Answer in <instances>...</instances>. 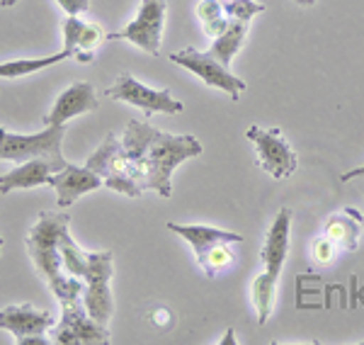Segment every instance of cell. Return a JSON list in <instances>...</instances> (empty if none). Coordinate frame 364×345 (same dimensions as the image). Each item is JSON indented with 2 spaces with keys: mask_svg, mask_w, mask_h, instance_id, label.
Wrapping results in <instances>:
<instances>
[{
  "mask_svg": "<svg viewBox=\"0 0 364 345\" xmlns=\"http://www.w3.org/2000/svg\"><path fill=\"white\" fill-rule=\"evenodd\" d=\"M245 139H250L257 151V163L269 178L284 180L294 175L299 159L296 151L291 149L287 139H282L279 129H262V127L252 124L245 132Z\"/></svg>",
  "mask_w": 364,
  "mask_h": 345,
  "instance_id": "52a82bcc",
  "label": "cell"
},
{
  "mask_svg": "<svg viewBox=\"0 0 364 345\" xmlns=\"http://www.w3.org/2000/svg\"><path fill=\"white\" fill-rule=\"evenodd\" d=\"M170 61L178 63V66L187 68L190 73H195L204 85L216 87V90H224L228 92L233 102L240 97V92L248 90V83L240 80L238 75H233L228 71V66L214 58L209 51H197V49H182L170 54Z\"/></svg>",
  "mask_w": 364,
  "mask_h": 345,
  "instance_id": "8992f818",
  "label": "cell"
},
{
  "mask_svg": "<svg viewBox=\"0 0 364 345\" xmlns=\"http://www.w3.org/2000/svg\"><path fill=\"white\" fill-rule=\"evenodd\" d=\"M61 260H63V270L73 277H85V270H87V250L80 248L78 243L70 238V233L61 238Z\"/></svg>",
  "mask_w": 364,
  "mask_h": 345,
  "instance_id": "7402d4cb",
  "label": "cell"
},
{
  "mask_svg": "<svg viewBox=\"0 0 364 345\" xmlns=\"http://www.w3.org/2000/svg\"><path fill=\"white\" fill-rule=\"evenodd\" d=\"M17 0H0V8H13Z\"/></svg>",
  "mask_w": 364,
  "mask_h": 345,
  "instance_id": "836d02e7",
  "label": "cell"
},
{
  "mask_svg": "<svg viewBox=\"0 0 364 345\" xmlns=\"http://www.w3.org/2000/svg\"><path fill=\"white\" fill-rule=\"evenodd\" d=\"M202 154V144L195 137H187V134H166L156 132V137L151 139L149 149L144 151L136 163V180L144 190H154L161 197L173 195V178L175 168L182 166L185 161L197 159Z\"/></svg>",
  "mask_w": 364,
  "mask_h": 345,
  "instance_id": "7a4b0ae2",
  "label": "cell"
},
{
  "mask_svg": "<svg viewBox=\"0 0 364 345\" xmlns=\"http://www.w3.org/2000/svg\"><path fill=\"white\" fill-rule=\"evenodd\" d=\"M311 250H314V258L326 265V262H331L333 255H336V241H331L328 236H321V238H316V241H314Z\"/></svg>",
  "mask_w": 364,
  "mask_h": 345,
  "instance_id": "4316f807",
  "label": "cell"
},
{
  "mask_svg": "<svg viewBox=\"0 0 364 345\" xmlns=\"http://www.w3.org/2000/svg\"><path fill=\"white\" fill-rule=\"evenodd\" d=\"M83 22L78 15H68V20L63 22V49L68 51L70 58L75 54V46H78V37H80V29H83Z\"/></svg>",
  "mask_w": 364,
  "mask_h": 345,
  "instance_id": "484cf974",
  "label": "cell"
},
{
  "mask_svg": "<svg viewBox=\"0 0 364 345\" xmlns=\"http://www.w3.org/2000/svg\"><path fill=\"white\" fill-rule=\"evenodd\" d=\"M296 5H301V8H311V5H316V0H296Z\"/></svg>",
  "mask_w": 364,
  "mask_h": 345,
  "instance_id": "d6a6232c",
  "label": "cell"
},
{
  "mask_svg": "<svg viewBox=\"0 0 364 345\" xmlns=\"http://www.w3.org/2000/svg\"><path fill=\"white\" fill-rule=\"evenodd\" d=\"M49 290L56 294L58 304H61V321L51 331V343L58 345H95L107 343L109 331L107 326L97 324L95 319L87 314L83 292L85 280L73 277V275H61Z\"/></svg>",
  "mask_w": 364,
  "mask_h": 345,
  "instance_id": "6da1fadb",
  "label": "cell"
},
{
  "mask_svg": "<svg viewBox=\"0 0 364 345\" xmlns=\"http://www.w3.org/2000/svg\"><path fill=\"white\" fill-rule=\"evenodd\" d=\"M277 285H279V280L272 277L269 272L257 275L250 285V299L257 312V324L260 326H265L267 319L272 317L274 299H277Z\"/></svg>",
  "mask_w": 364,
  "mask_h": 345,
  "instance_id": "ac0fdd59",
  "label": "cell"
},
{
  "mask_svg": "<svg viewBox=\"0 0 364 345\" xmlns=\"http://www.w3.org/2000/svg\"><path fill=\"white\" fill-rule=\"evenodd\" d=\"M355 178H364V166H360V168H352V171H348V173L340 175V180H343V183H350V180H355Z\"/></svg>",
  "mask_w": 364,
  "mask_h": 345,
  "instance_id": "f546056e",
  "label": "cell"
},
{
  "mask_svg": "<svg viewBox=\"0 0 364 345\" xmlns=\"http://www.w3.org/2000/svg\"><path fill=\"white\" fill-rule=\"evenodd\" d=\"M105 39H107V34H105V29L100 27L97 22H83V29H80L78 46H75L73 58L80 63H90Z\"/></svg>",
  "mask_w": 364,
  "mask_h": 345,
  "instance_id": "44dd1931",
  "label": "cell"
},
{
  "mask_svg": "<svg viewBox=\"0 0 364 345\" xmlns=\"http://www.w3.org/2000/svg\"><path fill=\"white\" fill-rule=\"evenodd\" d=\"M105 95L112 97V100L134 105V107L144 110L149 117L156 112H166V115L182 112V102L175 100V97L170 95V90H156V87H149L129 73H122L119 78L105 90Z\"/></svg>",
  "mask_w": 364,
  "mask_h": 345,
  "instance_id": "9c48e42d",
  "label": "cell"
},
{
  "mask_svg": "<svg viewBox=\"0 0 364 345\" xmlns=\"http://www.w3.org/2000/svg\"><path fill=\"white\" fill-rule=\"evenodd\" d=\"M70 58V54L66 49H61L58 54L44 56V58H15V61H3L0 63V78H20V75H29L37 73L42 68H49L54 63H61Z\"/></svg>",
  "mask_w": 364,
  "mask_h": 345,
  "instance_id": "d6986e66",
  "label": "cell"
},
{
  "mask_svg": "<svg viewBox=\"0 0 364 345\" xmlns=\"http://www.w3.org/2000/svg\"><path fill=\"white\" fill-rule=\"evenodd\" d=\"M56 3L68 15H83L90 10V0H56Z\"/></svg>",
  "mask_w": 364,
  "mask_h": 345,
  "instance_id": "83f0119b",
  "label": "cell"
},
{
  "mask_svg": "<svg viewBox=\"0 0 364 345\" xmlns=\"http://www.w3.org/2000/svg\"><path fill=\"white\" fill-rule=\"evenodd\" d=\"M166 0H141V8L134 22L122 29V32L109 34L112 39H127L134 46L144 49L146 54H161L163 27H166Z\"/></svg>",
  "mask_w": 364,
  "mask_h": 345,
  "instance_id": "ba28073f",
  "label": "cell"
},
{
  "mask_svg": "<svg viewBox=\"0 0 364 345\" xmlns=\"http://www.w3.org/2000/svg\"><path fill=\"white\" fill-rule=\"evenodd\" d=\"M168 229L173 233H178L180 238H185V241L192 245L197 260L202 258L207 250L214 248L216 243H243L240 233L214 229V226H207V224H178V221H168Z\"/></svg>",
  "mask_w": 364,
  "mask_h": 345,
  "instance_id": "9a60e30c",
  "label": "cell"
},
{
  "mask_svg": "<svg viewBox=\"0 0 364 345\" xmlns=\"http://www.w3.org/2000/svg\"><path fill=\"white\" fill-rule=\"evenodd\" d=\"M151 319H154L158 326H168L170 324V312H168V309H158V312Z\"/></svg>",
  "mask_w": 364,
  "mask_h": 345,
  "instance_id": "4dcf8cb0",
  "label": "cell"
},
{
  "mask_svg": "<svg viewBox=\"0 0 364 345\" xmlns=\"http://www.w3.org/2000/svg\"><path fill=\"white\" fill-rule=\"evenodd\" d=\"M61 171L56 163L46 159H32L25 163H17L15 171L0 175V195H10L15 190H32V187L49 185L51 173Z\"/></svg>",
  "mask_w": 364,
  "mask_h": 345,
  "instance_id": "5bb4252c",
  "label": "cell"
},
{
  "mask_svg": "<svg viewBox=\"0 0 364 345\" xmlns=\"http://www.w3.org/2000/svg\"><path fill=\"white\" fill-rule=\"evenodd\" d=\"M362 229H364V216L352 207L345 209V212L333 214L326 221V236L345 250H357Z\"/></svg>",
  "mask_w": 364,
  "mask_h": 345,
  "instance_id": "2e32d148",
  "label": "cell"
},
{
  "mask_svg": "<svg viewBox=\"0 0 364 345\" xmlns=\"http://www.w3.org/2000/svg\"><path fill=\"white\" fill-rule=\"evenodd\" d=\"M224 13L231 17V20L250 22L255 15L265 13V5L255 3V0H224Z\"/></svg>",
  "mask_w": 364,
  "mask_h": 345,
  "instance_id": "d4e9b609",
  "label": "cell"
},
{
  "mask_svg": "<svg viewBox=\"0 0 364 345\" xmlns=\"http://www.w3.org/2000/svg\"><path fill=\"white\" fill-rule=\"evenodd\" d=\"M119 151H122V139H117L114 134H107L105 142L97 146L95 154L85 161V168H90L92 173H97L100 178H102V175L107 173L109 163H112V159L119 154Z\"/></svg>",
  "mask_w": 364,
  "mask_h": 345,
  "instance_id": "603a6c76",
  "label": "cell"
},
{
  "mask_svg": "<svg viewBox=\"0 0 364 345\" xmlns=\"http://www.w3.org/2000/svg\"><path fill=\"white\" fill-rule=\"evenodd\" d=\"M100 107L97 100V90L92 83L87 80H80V83L68 85L61 95L56 97L54 107L44 115V127H63L68 120L85 112H92V110Z\"/></svg>",
  "mask_w": 364,
  "mask_h": 345,
  "instance_id": "30bf717a",
  "label": "cell"
},
{
  "mask_svg": "<svg viewBox=\"0 0 364 345\" xmlns=\"http://www.w3.org/2000/svg\"><path fill=\"white\" fill-rule=\"evenodd\" d=\"M291 209H279L274 221L269 224L265 245H262V262H265V272H269L272 277L279 280L282 267L287 262L289 255V245H291Z\"/></svg>",
  "mask_w": 364,
  "mask_h": 345,
  "instance_id": "4fadbf2b",
  "label": "cell"
},
{
  "mask_svg": "<svg viewBox=\"0 0 364 345\" xmlns=\"http://www.w3.org/2000/svg\"><path fill=\"white\" fill-rule=\"evenodd\" d=\"M233 255H236V253L231 250V243H216L214 248L207 250V253H204L197 262H199V267H202L207 277H216L221 270H226V267L231 265Z\"/></svg>",
  "mask_w": 364,
  "mask_h": 345,
  "instance_id": "cb8c5ba5",
  "label": "cell"
},
{
  "mask_svg": "<svg viewBox=\"0 0 364 345\" xmlns=\"http://www.w3.org/2000/svg\"><path fill=\"white\" fill-rule=\"evenodd\" d=\"M248 25L250 22L231 20V25H228L226 32L214 39L209 54L214 58H219L224 66H231V61L236 58V54L243 49V42H245V37H248Z\"/></svg>",
  "mask_w": 364,
  "mask_h": 345,
  "instance_id": "e0dca14e",
  "label": "cell"
},
{
  "mask_svg": "<svg viewBox=\"0 0 364 345\" xmlns=\"http://www.w3.org/2000/svg\"><path fill=\"white\" fill-rule=\"evenodd\" d=\"M15 343L17 345H49L51 338H44V336H25V338H17Z\"/></svg>",
  "mask_w": 364,
  "mask_h": 345,
  "instance_id": "f1b7e54d",
  "label": "cell"
},
{
  "mask_svg": "<svg viewBox=\"0 0 364 345\" xmlns=\"http://www.w3.org/2000/svg\"><path fill=\"white\" fill-rule=\"evenodd\" d=\"M112 253L109 250H97L90 253L87 250V270H85V292L83 302L85 309L97 324L107 326V321L114 314V299L112 290H109V280H112Z\"/></svg>",
  "mask_w": 364,
  "mask_h": 345,
  "instance_id": "5b68a950",
  "label": "cell"
},
{
  "mask_svg": "<svg viewBox=\"0 0 364 345\" xmlns=\"http://www.w3.org/2000/svg\"><path fill=\"white\" fill-rule=\"evenodd\" d=\"M0 253H3V236H0Z\"/></svg>",
  "mask_w": 364,
  "mask_h": 345,
  "instance_id": "e575fe53",
  "label": "cell"
},
{
  "mask_svg": "<svg viewBox=\"0 0 364 345\" xmlns=\"http://www.w3.org/2000/svg\"><path fill=\"white\" fill-rule=\"evenodd\" d=\"M49 185L54 187L58 195L56 204L61 209H66L78 200V197H83L85 192H92V190H97V187H102V178H100L97 173H92L90 168H85V166L80 168V166L68 163L61 171L51 173Z\"/></svg>",
  "mask_w": 364,
  "mask_h": 345,
  "instance_id": "7c38bea8",
  "label": "cell"
},
{
  "mask_svg": "<svg viewBox=\"0 0 364 345\" xmlns=\"http://www.w3.org/2000/svg\"><path fill=\"white\" fill-rule=\"evenodd\" d=\"M197 17L204 27V34L211 39L224 34L228 25H231V17L224 13V3H221V0H202V3L197 5Z\"/></svg>",
  "mask_w": 364,
  "mask_h": 345,
  "instance_id": "ffe728a7",
  "label": "cell"
},
{
  "mask_svg": "<svg viewBox=\"0 0 364 345\" xmlns=\"http://www.w3.org/2000/svg\"><path fill=\"white\" fill-rule=\"evenodd\" d=\"M63 137H66V124L44 127L37 134H13L0 127V161L25 163L32 159H46L63 168L68 166V161L63 159Z\"/></svg>",
  "mask_w": 364,
  "mask_h": 345,
  "instance_id": "277c9868",
  "label": "cell"
},
{
  "mask_svg": "<svg viewBox=\"0 0 364 345\" xmlns=\"http://www.w3.org/2000/svg\"><path fill=\"white\" fill-rule=\"evenodd\" d=\"M226 343H236V338H233V329H228L226 336L221 338V345H226Z\"/></svg>",
  "mask_w": 364,
  "mask_h": 345,
  "instance_id": "1f68e13d",
  "label": "cell"
},
{
  "mask_svg": "<svg viewBox=\"0 0 364 345\" xmlns=\"http://www.w3.org/2000/svg\"><path fill=\"white\" fill-rule=\"evenodd\" d=\"M0 329L13 333L15 341L25 336H44L54 329V314L46 309H34L32 304H13L0 309Z\"/></svg>",
  "mask_w": 364,
  "mask_h": 345,
  "instance_id": "8fae6325",
  "label": "cell"
},
{
  "mask_svg": "<svg viewBox=\"0 0 364 345\" xmlns=\"http://www.w3.org/2000/svg\"><path fill=\"white\" fill-rule=\"evenodd\" d=\"M70 216L56 212H42L34 226L27 231V248L32 255L34 267L46 280V285H54L63 275L61 260V238L68 233Z\"/></svg>",
  "mask_w": 364,
  "mask_h": 345,
  "instance_id": "3957f363",
  "label": "cell"
}]
</instances>
